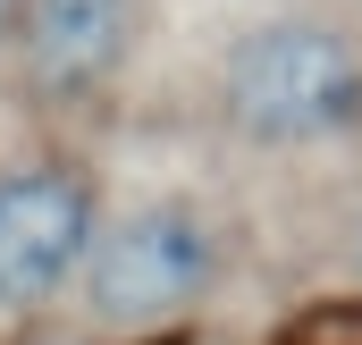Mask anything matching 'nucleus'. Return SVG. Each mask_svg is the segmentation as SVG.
<instances>
[{"label":"nucleus","instance_id":"nucleus-5","mask_svg":"<svg viewBox=\"0 0 362 345\" xmlns=\"http://www.w3.org/2000/svg\"><path fill=\"white\" fill-rule=\"evenodd\" d=\"M0 34H17V0H0Z\"/></svg>","mask_w":362,"mask_h":345},{"label":"nucleus","instance_id":"nucleus-3","mask_svg":"<svg viewBox=\"0 0 362 345\" xmlns=\"http://www.w3.org/2000/svg\"><path fill=\"white\" fill-rule=\"evenodd\" d=\"M93 236H101V211L76 169H8L0 177V312H34L68 278H85Z\"/></svg>","mask_w":362,"mask_h":345},{"label":"nucleus","instance_id":"nucleus-2","mask_svg":"<svg viewBox=\"0 0 362 345\" xmlns=\"http://www.w3.org/2000/svg\"><path fill=\"white\" fill-rule=\"evenodd\" d=\"M211 278H219V228L194 202H135L101 219L76 286L101 329H160L211 295Z\"/></svg>","mask_w":362,"mask_h":345},{"label":"nucleus","instance_id":"nucleus-6","mask_svg":"<svg viewBox=\"0 0 362 345\" xmlns=\"http://www.w3.org/2000/svg\"><path fill=\"white\" fill-rule=\"evenodd\" d=\"M354 253H362V211H354Z\"/></svg>","mask_w":362,"mask_h":345},{"label":"nucleus","instance_id":"nucleus-4","mask_svg":"<svg viewBox=\"0 0 362 345\" xmlns=\"http://www.w3.org/2000/svg\"><path fill=\"white\" fill-rule=\"evenodd\" d=\"M144 0H17V59L42 93H93L135 51Z\"/></svg>","mask_w":362,"mask_h":345},{"label":"nucleus","instance_id":"nucleus-1","mask_svg":"<svg viewBox=\"0 0 362 345\" xmlns=\"http://www.w3.org/2000/svg\"><path fill=\"white\" fill-rule=\"evenodd\" d=\"M219 118L262 144H329L362 127V42L329 17H262L219 59Z\"/></svg>","mask_w":362,"mask_h":345}]
</instances>
